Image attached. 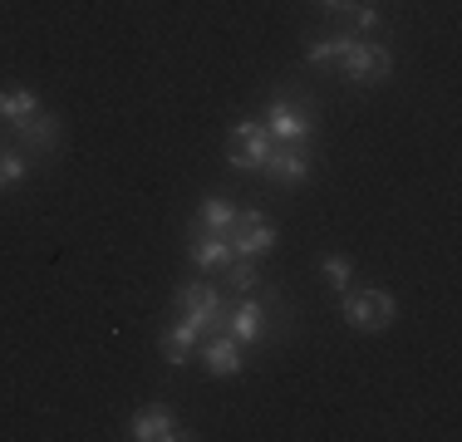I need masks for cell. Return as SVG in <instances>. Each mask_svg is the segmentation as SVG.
<instances>
[{
	"label": "cell",
	"instance_id": "7",
	"mask_svg": "<svg viewBox=\"0 0 462 442\" xmlns=\"http://www.w3.org/2000/svg\"><path fill=\"white\" fill-rule=\"evenodd\" d=\"M178 305H182L187 325H197V335H212L217 319H222V295H217L212 285H187L178 295Z\"/></svg>",
	"mask_w": 462,
	"mask_h": 442
},
{
	"label": "cell",
	"instance_id": "19",
	"mask_svg": "<svg viewBox=\"0 0 462 442\" xmlns=\"http://www.w3.org/2000/svg\"><path fill=\"white\" fill-rule=\"evenodd\" d=\"M25 177V148H0V187H15Z\"/></svg>",
	"mask_w": 462,
	"mask_h": 442
},
{
	"label": "cell",
	"instance_id": "4",
	"mask_svg": "<svg viewBox=\"0 0 462 442\" xmlns=\"http://www.w3.org/2000/svg\"><path fill=\"white\" fill-rule=\"evenodd\" d=\"M266 133H271V143H305L315 133L310 108L295 104V98H276V104L266 108Z\"/></svg>",
	"mask_w": 462,
	"mask_h": 442
},
{
	"label": "cell",
	"instance_id": "18",
	"mask_svg": "<svg viewBox=\"0 0 462 442\" xmlns=\"http://www.w3.org/2000/svg\"><path fill=\"white\" fill-rule=\"evenodd\" d=\"M320 271H325V281L335 285L339 295L349 290V281H355V261H349V256H325V261H320Z\"/></svg>",
	"mask_w": 462,
	"mask_h": 442
},
{
	"label": "cell",
	"instance_id": "3",
	"mask_svg": "<svg viewBox=\"0 0 462 442\" xmlns=\"http://www.w3.org/2000/svg\"><path fill=\"white\" fill-rule=\"evenodd\" d=\"M231 256H246V261H256V256H266V251H276V226H266V216L261 212H236V221H231Z\"/></svg>",
	"mask_w": 462,
	"mask_h": 442
},
{
	"label": "cell",
	"instance_id": "2",
	"mask_svg": "<svg viewBox=\"0 0 462 442\" xmlns=\"http://www.w3.org/2000/svg\"><path fill=\"white\" fill-rule=\"evenodd\" d=\"M393 315H399V300H393L389 290H359V295L345 290V319L355 329H365V335H374V329H389Z\"/></svg>",
	"mask_w": 462,
	"mask_h": 442
},
{
	"label": "cell",
	"instance_id": "9",
	"mask_svg": "<svg viewBox=\"0 0 462 442\" xmlns=\"http://www.w3.org/2000/svg\"><path fill=\"white\" fill-rule=\"evenodd\" d=\"M128 437H138V442H172V437H182L178 433V418L168 413V408H143V413H134V423H128Z\"/></svg>",
	"mask_w": 462,
	"mask_h": 442
},
{
	"label": "cell",
	"instance_id": "13",
	"mask_svg": "<svg viewBox=\"0 0 462 442\" xmlns=\"http://www.w3.org/2000/svg\"><path fill=\"white\" fill-rule=\"evenodd\" d=\"M231 221H236V207L222 202V197H207L202 202V216H197V236H226L231 231Z\"/></svg>",
	"mask_w": 462,
	"mask_h": 442
},
{
	"label": "cell",
	"instance_id": "15",
	"mask_svg": "<svg viewBox=\"0 0 462 442\" xmlns=\"http://www.w3.org/2000/svg\"><path fill=\"white\" fill-rule=\"evenodd\" d=\"M40 108V98L30 94V88H0V118L5 124H20L25 114H35Z\"/></svg>",
	"mask_w": 462,
	"mask_h": 442
},
{
	"label": "cell",
	"instance_id": "14",
	"mask_svg": "<svg viewBox=\"0 0 462 442\" xmlns=\"http://www.w3.org/2000/svg\"><path fill=\"white\" fill-rule=\"evenodd\" d=\"M192 261L197 271H222L231 261V236H197L192 241Z\"/></svg>",
	"mask_w": 462,
	"mask_h": 442
},
{
	"label": "cell",
	"instance_id": "21",
	"mask_svg": "<svg viewBox=\"0 0 462 442\" xmlns=\"http://www.w3.org/2000/svg\"><path fill=\"white\" fill-rule=\"evenodd\" d=\"M320 5H325V10H335V15H345V10H355L359 0H320Z\"/></svg>",
	"mask_w": 462,
	"mask_h": 442
},
{
	"label": "cell",
	"instance_id": "10",
	"mask_svg": "<svg viewBox=\"0 0 462 442\" xmlns=\"http://www.w3.org/2000/svg\"><path fill=\"white\" fill-rule=\"evenodd\" d=\"M266 177H271V182H285V187L305 182V177H310V152H305L300 143H291L285 152H271V162H266Z\"/></svg>",
	"mask_w": 462,
	"mask_h": 442
},
{
	"label": "cell",
	"instance_id": "1",
	"mask_svg": "<svg viewBox=\"0 0 462 442\" xmlns=\"http://www.w3.org/2000/svg\"><path fill=\"white\" fill-rule=\"evenodd\" d=\"M271 152H276V143H271L266 124H256V118H241L236 133H231V168L236 172H266Z\"/></svg>",
	"mask_w": 462,
	"mask_h": 442
},
{
	"label": "cell",
	"instance_id": "17",
	"mask_svg": "<svg viewBox=\"0 0 462 442\" xmlns=\"http://www.w3.org/2000/svg\"><path fill=\"white\" fill-rule=\"evenodd\" d=\"M226 281L236 285L241 295H251V290L261 285V271H256V261H246V256H231V261H226Z\"/></svg>",
	"mask_w": 462,
	"mask_h": 442
},
{
	"label": "cell",
	"instance_id": "5",
	"mask_svg": "<svg viewBox=\"0 0 462 442\" xmlns=\"http://www.w3.org/2000/svg\"><path fill=\"white\" fill-rule=\"evenodd\" d=\"M345 79H355V84H379L383 74L393 69V54L383 50V44H374V40H355V50L345 54Z\"/></svg>",
	"mask_w": 462,
	"mask_h": 442
},
{
	"label": "cell",
	"instance_id": "6",
	"mask_svg": "<svg viewBox=\"0 0 462 442\" xmlns=\"http://www.w3.org/2000/svg\"><path fill=\"white\" fill-rule=\"evenodd\" d=\"M261 329H266V300H256V295L236 300L231 309H222V319H217V335H231V339H241V345L261 339Z\"/></svg>",
	"mask_w": 462,
	"mask_h": 442
},
{
	"label": "cell",
	"instance_id": "11",
	"mask_svg": "<svg viewBox=\"0 0 462 442\" xmlns=\"http://www.w3.org/2000/svg\"><path fill=\"white\" fill-rule=\"evenodd\" d=\"M202 364L217 373V379H231V373H241V364H246V354H241V339L217 335L212 345L202 349Z\"/></svg>",
	"mask_w": 462,
	"mask_h": 442
},
{
	"label": "cell",
	"instance_id": "12",
	"mask_svg": "<svg viewBox=\"0 0 462 442\" xmlns=\"http://www.w3.org/2000/svg\"><path fill=\"white\" fill-rule=\"evenodd\" d=\"M197 325H187V319H178V325H168L162 329V359L172 364V369H182L187 359H192V349H197Z\"/></svg>",
	"mask_w": 462,
	"mask_h": 442
},
{
	"label": "cell",
	"instance_id": "8",
	"mask_svg": "<svg viewBox=\"0 0 462 442\" xmlns=\"http://www.w3.org/2000/svg\"><path fill=\"white\" fill-rule=\"evenodd\" d=\"M10 128H15V143H20V148H25V152H40V158H45V152H54V143H60V118H54V114H40V108H35V114H25L20 124H10Z\"/></svg>",
	"mask_w": 462,
	"mask_h": 442
},
{
	"label": "cell",
	"instance_id": "16",
	"mask_svg": "<svg viewBox=\"0 0 462 442\" xmlns=\"http://www.w3.org/2000/svg\"><path fill=\"white\" fill-rule=\"evenodd\" d=\"M355 50V35H320V40H310V64H335V60H345V54Z\"/></svg>",
	"mask_w": 462,
	"mask_h": 442
},
{
	"label": "cell",
	"instance_id": "20",
	"mask_svg": "<svg viewBox=\"0 0 462 442\" xmlns=\"http://www.w3.org/2000/svg\"><path fill=\"white\" fill-rule=\"evenodd\" d=\"M345 20H349V35H355V40H365V35H374V30H379V10H374V5L345 10Z\"/></svg>",
	"mask_w": 462,
	"mask_h": 442
}]
</instances>
